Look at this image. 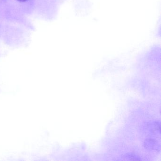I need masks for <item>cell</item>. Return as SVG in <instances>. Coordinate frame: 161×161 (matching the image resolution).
Returning <instances> with one entry per match:
<instances>
[{"mask_svg": "<svg viewBox=\"0 0 161 161\" xmlns=\"http://www.w3.org/2000/svg\"><path fill=\"white\" fill-rule=\"evenodd\" d=\"M19 2H25L27 1L28 0H17Z\"/></svg>", "mask_w": 161, "mask_h": 161, "instance_id": "7a4b0ae2", "label": "cell"}, {"mask_svg": "<svg viewBox=\"0 0 161 161\" xmlns=\"http://www.w3.org/2000/svg\"><path fill=\"white\" fill-rule=\"evenodd\" d=\"M147 147H149L150 148L153 149H155V147H156V144H155V142H153V140L152 141L150 140L149 142H147Z\"/></svg>", "mask_w": 161, "mask_h": 161, "instance_id": "6da1fadb", "label": "cell"}]
</instances>
